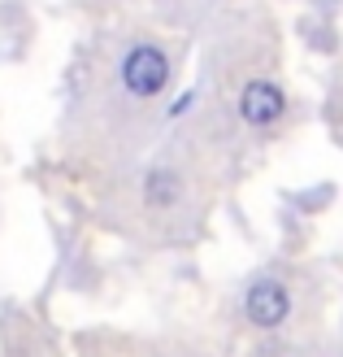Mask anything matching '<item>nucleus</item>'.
Returning a JSON list of instances; mask_svg holds the SVG:
<instances>
[{"instance_id":"obj_4","label":"nucleus","mask_w":343,"mask_h":357,"mask_svg":"<svg viewBox=\"0 0 343 357\" xmlns=\"http://www.w3.org/2000/svg\"><path fill=\"white\" fill-rule=\"evenodd\" d=\"M178 201V178L166 170H152L148 174V205H174Z\"/></svg>"},{"instance_id":"obj_3","label":"nucleus","mask_w":343,"mask_h":357,"mask_svg":"<svg viewBox=\"0 0 343 357\" xmlns=\"http://www.w3.org/2000/svg\"><path fill=\"white\" fill-rule=\"evenodd\" d=\"M239 114L252 122V127H269V122L282 114V92L274 83H265V79H252L244 87V96H239Z\"/></svg>"},{"instance_id":"obj_2","label":"nucleus","mask_w":343,"mask_h":357,"mask_svg":"<svg viewBox=\"0 0 343 357\" xmlns=\"http://www.w3.org/2000/svg\"><path fill=\"white\" fill-rule=\"evenodd\" d=\"M244 310H248V318H252L257 327H278L282 318H287V310H292V296H287L282 283L261 279V283H252V288H248Z\"/></svg>"},{"instance_id":"obj_1","label":"nucleus","mask_w":343,"mask_h":357,"mask_svg":"<svg viewBox=\"0 0 343 357\" xmlns=\"http://www.w3.org/2000/svg\"><path fill=\"white\" fill-rule=\"evenodd\" d=\"M170 79V61H166V52L152 48V44H139L126 52V61H122V83H126V92H135V96H157L161 87H166Z\"/></svg>"}]
</instances>
